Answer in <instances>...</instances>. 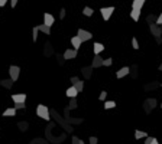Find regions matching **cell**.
<instances>
[{
  "label": "cell",
  "instance_id": "cell-25",
  "mask_svg": "<svg viewBox=\"0 0 162 144\" xmlns=\"http://www.w3.org/2000/svg\"><path fill=\"white\" fill-rule=\"evenodd\" d=\"M112 62H113V59H112V58H107V59H104V61H103V65H104V66H110V65H112Z\"/></svg>",
  "mask_w": 162,
  "mask_h": 144
},
{
  "label": "cell",
  "instance_id": "cell-18",
  "mask_svg": "<svg viewBox=\"0 0 162 144\" xmlns=\"http://www.w3.org/2000/svg\"><path fill=\"white\" fill-rule=\"evenodd\" d=\"M130 16H132V19H133L135 22H138L139 17H140V12H139V10H132V12H130Z\"/></svg>",
  "mask_w": 162,
  "mask_h": 144
},
{
  "label": "cell",
  "instance_id": "cell-29",
  "mask_svg": "<svg viewBox=\"0 0 162 144\" xmlns=\"http://www.w3.org/2000/svg\"><path fill=\"white\" fill-rule=\"evenodd\" d=\"M146 20H148V22H149V23H151V22H154V20H156V19H155V16H154V15H149V16H148V19H146Z\"/></svg>",
  "mask_w": 162,
  "mask_h": 144
},
{
  "label": "cell",
  "instance_id": "cell-3",
  "mask_svg": "<svg viewBox=\"0 0 162 144\" xmlns=\"http://www.w3.org/2000/svg\"><path fill=\"white\" fill-rule=\"evenodd\" d=\"M78 37H80L81 43L82 42H85V40H90L91 37H93V35L90 33V32H87V30H84V29H78Z\"/></svg>",
  "mask_w": 162,
  "mask_h": 144
},
{
  "label": "cell",
  "instance_id": "cell-39",
  "mask_svg": "<svg viewBox=\"0 0 162 144\" xmlns=\"http://www.w3.org/2000/svg\"><path fill=\"white\" fill-rule=\"evenodd\" d=\"M151 144H159V143H158V140L154 137V140H152V143H151Z\"/></svg>",
  "mask_w": 162,
  "mask_h": 144
},
{
  "label": "cell",
  "instance_id": "cell-34",
  "mask_svg": "<svg viewBox=\"0 0 162 144\" xmlns=\"http://www.w3.org/2000/svg\"><path fill=\"white\" fill-rule=\"evenodd\" d=\"M152 140H154V137H146V141H145V144H151V143H152Z\"/></svg>",
  "mask_w": 162,
  "mask_h": 144
},
{
  "label": "cell",
  "instance_id": "cell-24",
  "mask_svg": "<svg viewBox=\"0 0 162 144\" xmlns=\"http://www.w3.org/2000/svg\"><path fill=\"white\" fill-rule=\"evenodd\" d=\"M132 46H133V49H139V43H138V39H136V37L132 39Z\"/></svg>",
  "mask_w": 162,
  "mask_h": 144
},
{
  "label": "cell",
  "instance_id": "cell-12",
  "mask_svg": "<svg viewBox=\"0 0 162 144\" xmlns=\"http://www.w3.org/2000/svg\"><path fill=\"white\" fill-rule=\"evenodd\" d=\"M65 94H67V97H68V98H75L78 92H77V89H75L74 87H70V88L67 89V92H65Z\"/></svg>",
  "mask_w": 162,
  "mask_h": 144
},
{
  "label": "cell",
  "instance_id": "cell-32",
  "mask_svg": "<svg viewBox=\"0 0 162 144\" xmlns=\"http://www.w3.org/2000/svg\"><path fill=\"white\" fill-rule=\"evenodd\" d=\"M155 104H156V101L152 98V100H149V105H151V108H154L155 107Z\"/></svg>",
  "mask_w": 162,
  "mask_h": 144
},
{
  "label": "cell",
  "instance_id": "cell-22",
  "mask_svg": "<svg viewBox=\"0 0 162 144\" xmlns=\"http://www.w3.org/2000/svg\"><path fill=\"white\" fill-rule=\"evenodd\" d=\"M116 107V102L115 101H107L106 104H104V108L106 109H110V108H115Z\"/></svg>",
  "mask_w": 162,
  "mask_h": 144
},
{
  "label": "cell",
  "instance_id": "cell-6",
  "mask_svg": "<svg viewBox=\"0 0 162 144\" xmlns=\"http://www.w3.org/2000/svg\"><path fill=\"white\" fill-rule=\"evenodd\" d=\"M12 100L15 101V104H25L26 95L25 94H15V95H12Z\"/></svg>",
  "mask_w": 162,
  "mask_h": 144
},
{
  "label": "cell",
  "instance_id": "cell-33",
  "mask_svg": "<svg viewBox=\"0 0 162 144\" xmlns=\"http://www.w3.org/2000/svg\"><path fill=\"white\" fill-rule=\"evenodd\" d=\"M156 23H158V25H162V13L156 17Z\"/></svg>",
  "mask_w": 162,
  "mask_h": 144
},
{
  "label": "cell",
  "instance_id": "cell-9",
  "mask_svg": "<svg viewBox=\"0 0 162 144\" xmlns=\"http://www.w3.org/2000/svg\"><path fill=\"white\" fill-rule=\"evenodd\" d=\"M103 61H104V59H101V58H100V55H96V56H94V59H93L91 68H100V66H103Z\"/></svg>",
  "mask_w": 162,
  "mask_h": 144
},
{
  "label": "cell",
  "instance_id": "cell-20",
  "mask_svg": "<svg viewBox=\"0 0 162 144\" xmlns=\"http://www.w3.org/2000/svg\"><path fill=\"white\" fill-rule=\"evenodd\" d=\"M82 15H84V16H93V15H94V10H93L91 7H84Z\"/></svg>",
  "mask_w": 162,
  "mask_h": 144
},
{
  "label": "cell",
  "instance_id": "cell-15",
  "mask_svg": "<svg viewBox=\"0 0 162 144\" xmlns=\"http://www.w3.org/2000/svg\"><path fill=\"white\" fill-rule=\"evenodd\" d=\"M36 29H38L39 32H43L45 35H51V29H49L48 26H45V25H39V26H36Z\"/></svg>",
  "mask_w": 162,
  "mask_h": 144
},
{
  "label": "cell",
  "instance_id": "cell-17",
  "mask_svg": "<svg viewBox=\"0 0 162 144\" xmlns=\"http://www.w3.org/2000/svg\"><path fill=\"white\" fill-rule=\"evenodd\" d=\"M15 114H16V109H15V108H7V109H4V112H3L4 117H13Z\"/></svg>",
  "mask_w": 162,
  "mask_h": 144
},
{
  "label": "cell",
  "instance_id": "cell-37",
  "mask_svg": "<svg viewBox=\"0 0 162 144\" xmlns=\"http://www.w3.org/2000/svg\"><path fill=\"white\" fill-rule=\"evenodd\" d=\"M77 81H78V78H77V76H73V78H71V82H73V84H75Z\"/></svg>",
  "mask_w": 162,
  "mask_h": 144
},
{
  "label": "cell",
  "instance_id": "cell-38",
  "mask_svg": "<svg viewBox=\"0 0 162 144\" xmlns=\"http://www.w3.org/2000/svg\"><path fill=\"white\" fill-rule=\"evenodd\" d=\"M6 3H7V1H6V0H0V7H3V6H4V4H6Z\"/></svg>",
  "mask_w": 162,
  "mask_h": 144
},
{
  "label": "cell",
  "instance_id": "cell-2",
  "mask_svg": "<svg viewBox=\"0 0 162 144\" xmlns=\"http://www.w3.org/2000/svg\"><path fill=\"white\" fill-rule=\"evenodd\" d=\"M19 72H20V68L19 66H15V65H12L10 68H9V73H10V79L15 82V81H17V78H19Z\"/></svg>",
  "mask_w": 162,
  "mask_h": 144
},
{
  "label": "cell",
  "instance_id": "cell-19",
  "mask_svg": "<svg viewBox=\"0 0 162 144\" xmlns=\"http://www.w3.org/2000/svg\"><path fill=\"white\" fill-rule=\"evenodd\" d=\"M145 137H148V134L145 133V131H139V130H136L135 131V138H145Z\"/></svg>",
  "mask_w": 162,
  "mask_h": 144
},
{
  "label": "cell",
  "instance_id": "cell-5",
  "mask_svg": "<svg viewBox=\"0 0 162 144\" xmlns=\"http://www.w3.org/2000/svg\"><path fill=\"white\" fill-rule=\"evenodd\" d=\"M43 22H45L43 25H45V26H48V28L51 29V26H52V25H54V22H55V17H54L51 13H45V15H43Z\"/></svg>",
  "mask_w": 162,
  "mask_h": 144
},
{
  "label": "cell",
  "instance_id": "cell-26",
  "mask_svg": "<svg viewBox=\"0 0 162 144\" xmlns=\"http://www.w3.org/2000/svg\"><path fill=\"white\" fill-rule=\"evenodd\" d=\"M106 97H107V92H106V91H101V94L98 95V100H100V101H104Z\"/></svg>",
  "mask_w": 162,
  "mask_h": 144
},
{
  "label": "cell",
  "instance_id": "cell-4",
  "mask_svg": "<svg viewBox=\"0 0 162 144\" xmlns=\"http://www.w3.org/2000/svg\"><path fill=\"white\" fill-rule=\"evenodd\" d=\"M100 12H101L103 19H104V20H109V19H110V16H112V13L115 12V7H103Z\"/></svg>",
  "mask_w": 162,
  "mask_h": 144
},
{
  "label": "cell",
  "instance_id": "cell-13",
  "mask_svg": "<svg viewBox=\"0 0 162 144\" xmlns=\"http://www.w3.org/2000/svg\"><path fill=\"white\" fill-rule=\"evenodd\" d=\"M71 43H73V46H74V49L77 51L78 48L81 46V40L78 36H74V37H71Z\"/></svg>",
  "mask_w": 162,
  "mask_h": 144
},
{
  "label": "cell",
  "instance_id": "cell-1",
  "mask_svg": "<svg viewBox=\"0 0 162 144\" xmlns=\"http://www.w3.org/2000/svg\"><path fill=\"white\" fill-rule=\"evenodd\" d=\"M36 114H38V117L43 118V120H49V111H48V108L45 107L43 104H39V105H38Z\"/></svg>",
  "mask_w": 162,
  "mask_h": 144
},
{
  "label": "cell",
  "instance_id": "cell-35",
  "mask_svg": "<svg viewBox=\"0 0 162 144\" xmlns=\"http://www.w3.org/2000/svg\"><path fill=\"white\" fill-rule=\"evenodd\" d=\"M16 4H17V0H12V1H10V6H12V7H15Z\"/></svg>",
  "mask_w": 162,
  "mask_h": 144
},
{
  "label": "cell",
  "instance_id": "cell-14",
  "mask_svg": "<svg viewBox=\"0 0 162 144\" xmlns=\"http://www.w3.org/2000/svg\"><path fill=\"white\" fill-rule=\"evenodd\" d=\"M103 51H104V45H101V43H98V42L94 43V53H96V55H98V53L103 52Z\"/></svg>",
  "mask_w": 162,
  "mask_h": 144
},
{
  "label": "cell",
  "instance_id": "cell-7",
  "mask_svg": "<svg viewBox=\"0 0 162 144\" xmlns=\"http://www.w3.org/2000/svg\"><path fill=\"white\" fill-rule=\"evenodd\" d=\"M149 28H151V32H152V35L155 36L156 39H161V35H162V28H159V26H156V25H151Z\"/></svg>",
  "mask_w": 162,
  "mask_h": 144
},
{
  "label": "cell",
  "instance_id": "cell-40",
  "mask_svg": "<svg viewBox=\"0 0 162 144\" xmlns=\"http://www.w3.org/2000/svg\"><path fill=\"white\" fill-rule=\"evenodd\" d=\"M159 71H162V64H161V65H159Z\"/></svg>",
  "mask_w": 162,
  "mask_h": 144
},
{
  "label": "cell",
  "instance_id": "cell-28",
  "mask_svg": "<svg viewBox=\"0 0 162 144\" xmlns=\"http://www.w3.org/2000/svg\"><path fill=\"white\" fill-rule=\"evenodd\" d=\"M75 105H77V101H75V98H73V100H71V102H70V105H68V107H70V108H75Z\"/></svg>",
  "mask_w": 162,
  "mask_h": 144
},
{
  "label": "cell",
  "instance_id": "cell-11",
  "mask_svg": "<svg viewBox=\"0 0 162 144\" xmlns=\"http://www.w3.org/2000/svg\"><path fill=\"white\" fill-rule=\"evenodd\" d=\"M129 72H130V69H129L127 66H124V68H122V69H119V71L116 72V78L120 79V78H123V76H126Z\"/></svg>",
  "mask_w": 162,
  "mask_h": 144
},
{
  "label": "cell",
  "instance_id": "cell-30",
  "mask_svg": "<svg viewBox=\"0 0 162 144\" xmlns=\"http://www.w3.org/2000/svg\"><path fill=\"white\" fill-rule=\"evenodd\" d=\"M97 137H90V144H97Z\"/></svg>",
  "mask_w": 162,
  "mask_h": 144
},
{
  "label": "cell",
  "instance_id": "cell-31",
  "mask_svg": "<svg viewBox=\"0 0 162 144\" xmlns=\"http://www.w3.org/2000/svg\"><path fill=\"white\" fill-rule=\"evenodd\" d=\"M25 108V104H15V109H22Z\"/></svg>",
  "mask_w": 162,
  "mask_h": 144
},
{
  "label": "cell",
  "instance_id": "cell-41",
  "mask_svg": "<svg viewBox=\"0 0 162 144\" xmlns=\"http://www.w3.org/2000/svg\"><path fill=\"white\" fill-rule=\"evenodd\" d=\"M161 108H162V104H161Z\"/></svg>",
  "mask_w": 162,
  "mask_h": 144
},
{
  "label": "cell",
  "instance_id": "cell-27",
  "mask_svg": "<svg viewBox=\"0 0 162 144\" xmlns=\"http://www.w3.org/2000/svg\"><path fill=\"white\" fill-rule=\"evenodd\" d=\"M71 141H73V144H84V143H82V141L80 140V138H78V137H75V136L73 137V140H71Z\"/></svg>",
  "mask_w": 162,
  "mask_h": 144
},
{
  "label": "cell",
  "instance_id": "cell-36",
  "mask_svg": "<svg viewBox=\"0 0 162 144\" xmlns=\"http://www.w3.org/2000/svg\"><path fill=\"white\" fill-rule=\"evenodd\" d=\"M59 17H61V19H64V17H65V10H64V9L61 10V15H59Z\"/></svg>",
  "mask_w": 162,
  "mask_h": 144
},
{
  "label": "cell",
  "instance_id": "cell-23",
  "mask_svg": "<svg viewBox=\"0 0 162 144\" xmlns=\"http://www.w3.org/2000/svg\"><path fill=\"white\" fill-rule=\"evenodd\" d=\"M38 29H36V26L34 28V30H32V36H34V42H36V39H38Z\"/></svg>",
  "mask_w": 162,
  "mask_h": 144
},
{
  "label": "cell",
  "instance_id": "cell-16",
  "mask_svg": "<svg viewBox=\"0 0 162 144\" xmlns=\"http://www.w3.org/2000/svg\"><path fill=\"white\" fill-rule=\"evenodd\" d=\"M73 87H74V88L77 89V92H81V91L84 89V82H82V81H80V79H78V81H77V82H75V84L73 85Z\"/></svg>",
  "mask_w": 162,
  "mask_h": 144
},
{
  "label": "cell",
  "instance_id": "cell-8",
  "mask_svg": "<svg viewBox=\"0 0 162 144\" xmlns=\"http://www.w3.org/2000/svg\"><path fill=\"white\" fill-rule=\"evenodd\" d=\"M77 56V51L75 49H67L65 52H64V59H73V58H75Z\"/></svg>",
  "mask_w": 162,
  "mask_h": 144
},
{
  "label": "cell",
  "instance_id": "cell-10",
  "mask_svg": "<svg viewBox=\"0 0 162 144\" xmlns=\"http://www.w3.org/2000/svg\"><path fill=\"white\" fill-rule=\"evenodd\" d=\"M143 4H145V0H135L132 3V10H139L140 12V9L143 7Z\"/></svg>",
  "mask_w": 162,
  "mask_h": 144
},
{
  "label": "cell",
  "instance_id": "cell-21",
  "mask_svg": "<svg viewBox=\"0 0 162 144\" xmlns=\"http://www.w3.org/2000/svg\"><path fill=\"white\" fill-rule=\"evenodd\" d=\"M1 84H3V87H4V88H12L13 81H12V79H7V81H1Z\"/></svg>",
  "mask_w": 162,
  "mask_h": 144
}]
</instances>
